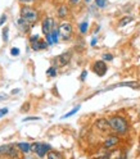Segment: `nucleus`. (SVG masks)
Instances as JSON below:
<instances>
[{"mask_svg": "<svg viewBox=\"0 0 140 159\" xmlns=\"http://www.w3.org/2000/svg\"><path fill=\"white\" fill-rule=\"evenodd\" d=\"M80 111V105H77V107H75V109H72L71 112H68L67 114H64L62 118H68V117H71V116H73V114H76L77 112Z\"/></svg>", "mask_w": 140, "mask_h": 159, "instance_id": "21", "label": "nucleus"}, {"mask_svg": "<svg viewBox=\"0 0 140 159\" xmlns=\"http://www.w3.org/2000/svg\"><path fill=\"white\" fill-rule=\"evenodd\" d=\"M28 109H30V103H25L23 107H22V109H21V112H27Z\"/></svg>", "mask_w": 140, "mask_h": 159, "instance_id": "29", "label": "nucleus"}, {"mask_svg": "<svg viewBox=\"0 0 140 159\" xmlns=\"http://www.w3.org/2000/svg\"><path fill=\"white\" fill-rule=\"evenodd\" d=\"M80 32L81 34H86L87 32V28H89V23L87 22H82V23H80Z\"/></svg>", "mask_w": 140, "mask_h": 159, "instance_id": "20", "label": "nucleus"}, {"mask_svg": "<svg viewBox=\"0 0 140 159\" xmlns=\"http://www.w3.org/2000/svg\"><path fill=\"white\" fill-rule=\"evenodd\" d=\"M86 76H87V71H82L81 76H80V80H81V81H85V78H86Z\"/></svg>", "mask_w": 140, "mask_h": 159, "instance_id": "31", "label": "nucleus"}, {"mask_svg": "<svg viewBox=\"0 0 140 159\" xmlns=\"http://www.w3.org/2000/svg\"><path fill=\"white\" fill-rule=\"evenodd\" d=\"M94 159H107V157H98V158H94Z\"/></svg>", "mask_w": 140, "mask_h": 159, "instance_id": "37", "label": "nucleus"}, {"mask_svg": "<svg viewBox=\"0 0 140 159\" xmlns=\"http://www.w3.org/2000/svg\"><path fill=\"white\" fill-rule=\"evenodd\" d=\"M21 18L25 19L27 23H30L34 27V25L39 21V12L36 11V9H34L32 7L23 5L21 8Z\"/></svg>", "mask_w": 140, "mask_h": 159, "instance_id": "2", "label": "nucleus"}, {"mask_svg": "<svg viewBox=\"0 0 140 159\" xmlns=\"http://www.w3.org/2000/svg\"><path fill=\"white\" fill-rule=\"evenodd\" d=\"M57 16L59 18H66L68 16V7L66 4H61L57 9Z\"/></svg>", "mask_w": 140, "mask_h": 159, "instance_id": "13", "label": "nucleus"}, {"mask_svg": "<svg viewBox=\"0 0 140 159\" xmlns=\"http://www.w3.org/2000/svg\"><path fill=\"white\" fill-rule=\"evenodd\" d=\"M40 117H27V118H23V122H27V121H39Z\"/></svg>", "mask_w": 140, "mask_h": 159, "instance_id": "27", "label": "nucleus"}, {"mask_svg": "<svg viewBox=\"0 0 140 159\" xmlns=\"http://www.w3.org/2000/svg\"><path fill=\"white\" fill-rule=\"evenodd\" d=\"M95 127L98 128L99 131H102V132H104V134H107V132L111 131V127H109L108 121H107L105 118H100V119H98V121L95 122Z\"/></svg>", "mask_w": 140, "mask_h": 159, "instance_id": "9", "label": "nucleus"}, {"mask_svg": "<svg viewBox=\"0 0 140 159\" xmlns=\"http://www.w3.org/2000/svg\"><path fill=\"white\" fill-rule=\"evenodd\" d=\"M19 3H22V4H30V3H34L35 0H18Z\"/></svg>", "mask_w": 140, "mask_h": 159, "instance_id": "32", "label": "nucleus"}, {"mask_svg": "<svg viewBox=\"0 0 140 159\" xmlns=\"http://www.w3.org/2000/svg\"><path fill=\"white\" fill-rule=\"evenodd\" d=\"M0 159H3V158H2V157H0Z\"/></svg>", "mask_w": 140, "mask_h": 159, "instance_id": "39", "label": "nucleus"}, {"mask_svg": "<svg viewBox=\"0 0 140 159\" xmlns=\"http://www.w3.org/2000/svg\"><path fill=\"white\" fill-rule=\"evenodd\" d=\"M81 0H69V4L71 5H76V4H78Z\"/></svg>", "mask_w": 140, "mask_h": 159, "instance_id": "33", "label": "nucleus"}, {"mask_svg": "<svg viewBox=\"0 0 140 159\" xmlns=\"http://www.w3.org/2000/svg\"><path fill=\"white\" fill-rule=\"evenodd\" d=\"M54 28H57V27H55V19H54L53 17H46V18H44V21H43V23H41V31H43V34H44L45 36H46V35H50Z\"/></svg>", "mask_w": 140, "mask_h": 159, "instance_id": "6", "label": "nucleus"}, {"mask_svg": "<svg viewBox=\"0 0 140 159\" xmlns=\"http://www.w3.org/2000/svg\"><path fill=\"white\" fill-rule=\"evenodd\" d=\"M5 22H7V14H3L0 17V26H3Z\"/></svg>", "mask_w": 140, "mask_h": 159, "instance_id": "28", "label": "nucleus"}, {"mask_svg": "<svg viewBox=\"0 0 140 159\" xmlns=\"http://www.w3.org/2000/svg\"><path fill=\"white\" fill-rule=\"evenodd\" d=\"M93 71L95 72V75H98L99 77H103L107 71H108V67L105 64V62L103 61H96L94 64H93Z\"/></svg>", "mask_w": 140, "mask_h": 159, "instance_id": "7", "label": "nucleus"}, {"mask_svg": "<svg viewBox=\"0 0 140 159\" xmlns=\"http://www.w3.org/2000/svg\"><path fill=\"white\" fill-rule=\"evenodd\" d=\"M19 53H21V52H19L18 48H12L11 49V55L12 57H17V55H19Z\"/></svg>", "mask_w": 140, "mask_h": 159, "instance_id": "26", "label": "nucleus"}, {"mask_svg": "<svg viewBox=\"0 0 140 159\" xmlns=\"http://www.w3.org/2000/svg\"><path fill=\"white\" fill-rule=\"evenodd\" d=\"M108 125L111 127V131L118 134V135H124L128 131V123L126 121V118L121 117V116H113L107 118Z\"/></svg>", "mask_w": 140, "mask_h": 159, "instance_id": "1", "label": "nucleus"}, {"mask_svg": "<svg viewBox=\"0 0 140 159\" xmlns=\"http://www.w3.org/2000/svg\"><path fill=\"white\" fill-rule=\"evenodd\" d=\"M108 4V0H95V5L98 8H104Z\"/></svg>", "mask_w": 140, "mask_h": 159, "instance_id": "23", "label": "nucleus"}, {"mask_svg": "<svg viewBox=\"0 0 140 159\" xmlns=\"http://www.w3.org/2000/svg\"><path fill=\"white\" fill-rule=\"evenodd\" d=\"M57 30H58V36L61 40H63V41L71 40L72 34H73V27L69 22H62Z\"/></svg>", "mask_w": 140, "mask_h": 159, "instance_id": "3", "label": "nucleus"}, {"mask_svg": "<svg viewBox=\"0 0 140 159\" xmlns=\"http://www.w3.org/2000/svg\"><path fill=\"white\" fill-rule=\"evenodd\" d=\"M7 113H8V108H3V109H0V118L4 117Z\"/></svg>", "mask_w": 140, "mask_h": 159, "instance_id": "30", "label": "nucleus"}, {"mask_svg": "<svg viewBox=\"0 0 140 159\" xmlns=\"http://www.w3.org/2000/svg\"><path fill=\"white\" fill-rule=\"evenodd\" d=\"M118 86H127V87H131V89H135V90H138V89H140V84L136 82V81H126V82H119L112 87H118Z\"/></svg>", "mask_w": 140, "mask_h": 159, "instance_id": "14", "label": "nucleus"}, {"mask_svg": "<svg viewBox=\"0 0 140 159\" xmlns=\"http://www.w3.org/2000/svg\"><path fill=\"white\" fill-rule=\"evenodd\" d=\"M105 61H108V62L113 61V55H112L111 53H105V54H103V62H105Z\"/></svg>", "mask_w": 140, "mask_h": 159, "instance_id": "24", "label": "nucleus"}, {"mask_svg": "<svg viewBox=\"0 0 140 159\" xmlns=\"http://www.w3.org/2000/svg\"><path fill=\"white\" fill-rule=\"evenodd\" d=\"M50 39H52V43H53V44H57V43H58L59 36H58V30H57V28H54L53 31H52V34H50Z\"/></svg>", "mask_w": 140, "mask_h": 159, "instance_id": "19", "label": "nucleus"}, {"mask_svg": "<svg viewBox=\"0 0 140 159\" xmlns=\"http://www.w3.org/2000/svg\"><path fill=\"white\" fill-rule=\"evenodd\" d=\"M5 99H7V94H4V93L0 94V102H2V100H5Z\"/></svg>", "mask_w": 140, "mask_h": 159, "instance_id": "34", "label": "nucleus"}, {"mask_svg": "<svg viewBox=\"0 0 140 159\" xmlns=\"http://www.w3.org/2000/svg\"><path fill=\"white\" fill-rule=\"evenodd\" d=\"M89 2H90V0H86V3H89Z\"/></svg>", "mask_w": 140, "mask_h": 159, "instance_id": "38", "label": "nucleus"}, {"mask_svg": "<svg viewBox=\"0 0 140 159\" xmlns=\"http://www.w3.org/2000/svg\"><path fill=\"white\" fill-rule=\"evenodd\" d=\"M18 93H19V89H16V90L12 91V94H18Z\"/></svg>", "mask_w": 140, "mask_h": 159, "instance_id": "36", "label": "nucleus"}, {"mask_svg": "<svg viewBox=\"0 0 140 159\" xmlns=\"http://www.w3.org/2000/svg\"><path fill=\"white\" fill-rule=\"evenodd\" d=\"M8 32H9V28L8 27H4L3 28V40H4V43L8 41Z\"/></svg>", "mask_w": 140, "mask_h": 159, "instance_id": "25", "label": "nucleus"}, {"mask_svg": "<svg viewBox=\"0 0 140 159\" xmlns=\"http://www.w3.org/2000/svg\"><path fill=\"white\" fill-rule=\"evenodd\" d=\"M17 148H18L19 152L25 153V154L31 152V144H28V143H18L17 144Z\"/></svg>", "mask_w": 140, "mask_h": 159, "instance_id": "15", "label": "nucleus"}, {"mask_svg": "<svg viewBox=\"0 0 140 159\" xmlns=\"http://www.w3.org/2000/svg\"><path fill=\"white\" fill-rule=\"evenodd\" d=\"M46 75H48V76H50V77H55V76H57V68L52 66V67L46 71Z\"/></svg>", "mask_w": 140, "mask_h": 159, "instance_id": "22", "label": "nucleus"}, {"mask_svg": "<svg viewBox=\"0 0 140 159\" xmlns=\"http://www.w3.org/2000/svg\"><path fill=\"white\" fill-rule=\"evenodd\" d=\"M133 17L131 16H126V17H124V18H121V19H119V21H118V26L119 27H125L126 25H128L130 22H133Z\"/></svg>", "mask_w": 140, "mask_h": 159, "instance_id": "18", "label": "nucleus"}, {"mask_svg": "<svg viewBox=\"0 0 140 159\" xmlns=\"http://www.w3.org/2000/svg\"><path fill=\"white\" fill-rule=\"evenodd\" d=\"M107 159H126V152H122L121 149H113L108 153Z\"/></svg>", "mask_w": 140, "mask_h": 159, "instance_id": "10", "label": "nucleus"}, {"mask_svg": "<svg viewBox=\"0 0 140 159\" xmlns=\"http://www.w3.org/2000/svg\"><path fill=\"white\" fill-rule=\"evenodd\" d=\"M12 145L13 144H5V145L0 146V157H8L9 152H11V149H12Z\"/></svg>", "mask_w": 140, "mask_h": 159, "instance_id": "16", "label": "nucleus"}, {"mask_svg": "<svg viewBox=\"0 0 140 159\" xmlns=\"http://www.w3.org/2000/svg\"><path fill=\"white\" fill-rule=\"evenodd\" d=\"M31 48H32V50L39 52V50H43V49H46L48 43L44 41V40H41V39H37V40H35V41L31 43Z\"/></svg>", "mask_w": 140, "mask_h": 159, "instance_id": "12", "label": "nucleus"}, {"mask_svg": "<svg viewBox=\"0 0 140 159\" xmlns=\"http://www.w3.org/2000/svg\"><path fill=\"white\" fill-rule=\"evenodd\" d=\"M71 58H72V53L71 52H66L61 55H58L53 59V67L59 68V67H64L67 66L69 62H71Z\"/></svg>", "mask_w": 140, "mask_h": 159, "instance_id": "5", "label": "nucleus"}, {"mask_svg": "<svg viewBox=\"0 0 140 159\" xmlns=\"http://www.w3.org/2000/svg\"><path fill=\"white\" fill-rule=\"evenodd\" d=\"M52 150V146L49 144H44V143H35L31 145V152L36 153V155L39 158H44L48 152Z\"/></svg>", "mask_w": 140, "mask_h": 159, "instance_id": "4", "label": "nucleus"}, {"mask_svg": "<svg viewBox=\"0 0 140 159\" xmlns=\"http://www.w3.org/2000/svg\"><path fill=\"white\" fill-rule=\"evenodd\" d=\"M119 143V137L117 135H109L105 137V140L103 143V148L104 149H111L113 146H116Z\"/></svg>", "mask_w": 140, "mask_h": 159, "instance_id": "8", "label": "nucleus"}, {"mask_svg": "<svg viewBox=\"0 0 140 159\" xmlns=\"http://www.w3.org/2000/svg\"><path fill=\"white\" fill-rule=\"evenodd\" d=\"M17 27H18V30H19V31H22L23 34H27L28 31H30V30H31V25H30V23H27L26 21H25V19H22L21 17H19L18 19H17Z\"/></svg>", "mask_w": 140, "mask_h": 159, "instance_id": "11", "label": "nucleus"}, {"mask_svg": "<svg viewBox=\"0 0 140 159\" xmlns=\"http://www.w3.org/2000/svg\"><path fill=\"white\" fill-rule=\"evenodd\" d=\"M95 44H96V37H94V39H93V40H91V45H93V46H94V45H95Z\"/></svg>", "mask_w": 140, "mask_h": 159, "instance_id": "35", "label": "nucleus"}, {"mask_svg": "<svg viewBox=\"0 0 140 159\" xmlns=\"http://www.w3.org/2000/svg\"><path fill=\"white\" fill-rule=\"evenodd\" d=\"M46 159H63L62 154L57 152V150H50V152H48L46 154Z\"/></svg>", "mask_w": 140, "mask_h": 159, "instance_id": "17", "label": "nucleus"}]
</instances>
